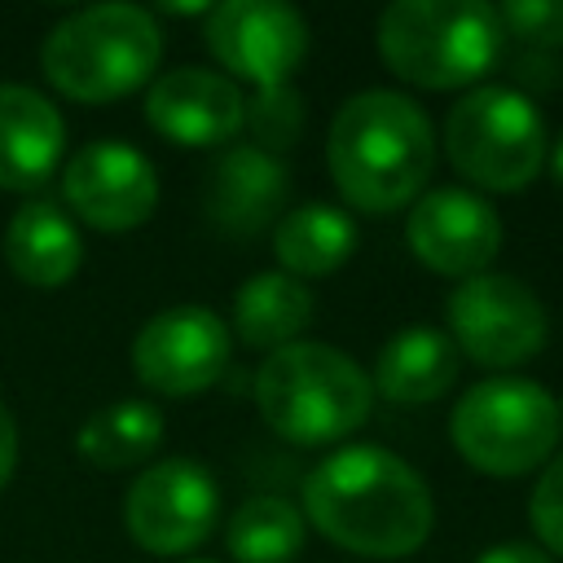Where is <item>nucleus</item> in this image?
<instances>
[{
	"instance_id": "obj_1",
	"label": "nucleus",
	"mask_w": 563,
	"mask_h": 563,
	"mask_svg": "<svg viewBox=\"0 0 563 563\" xmlns=\"http://www.w3.org/2000/svg\"><path fill=\"white\" fill-rule=\"evenodd\" d=\"M303 523L365 559H405L427 545L435 501L427 479L383 444H347L303 479Z\"/></svg>"
},
{
	"instance_id": "obj_2",
	"label": "nucleus",
	"mask_w": 563,
	"mask_h": 563,
	"mask_svg": "<svg viewBox=\"0 0 563 563\" xmlns=\"http://www.w3.org/2000/svg\"><path fill=\"white\" fill-rule=\"evenodd\" d=\"M330 180L347 207L387 216L418 202L435 167V132L427 110L391 88H365L347 97L325 136Z\"/></svg>"
},
{
	"instance_id": "obj_3",
	"label": "nucleus",
	"mask_w": 563,
	"mask_h": 563,
	"mask_svg": "<svg viewBox=\"0 0 563 563\" xmlns=\"http://www.w3.org/2000/svg\"><path fill=\"white\" fill-rule=\"evenodd\" d=\"M374 40L396 79L431 92L484 79L506 48L501 18L484 0H396Z\"/></svg>"
},
{
	"instance_id": "obj_4",
	"label": "nucleus",
	"mask_w": 563,
	"mask_h": 563,
	"mask_svg": "<svg viewBox=\"0 0 563 563\" xmlns=\"http://www.w3.org/2000/svg\"><path fill=\"white\" fill-rule=\"evenodd\" d=\"M163 26L141 4H88L62 18L40 44L44 79L70 101H114L154 79Z\"/></svg>"
},
{
	"instance_id": "obj_5",
	"label": "nucleus",
	"mask_w": 563,
	"mask_h": 563,
	"mask_svg": "<svg viewBox=\"0 0 563 563\" xmlns=\"http://www.w3.org/2000/svg\"><path fill=\"white\" fill-rule=\"evenodd\" d=\"M369 374L330 343L295 339L255 369V409L290 444H334L369 418Z\"/></svg>"
},
{
	"instance_id": "obj_6",
	"label": "nucleus",
	"mask_w": 563,
	"mask_h": 563,
	"mask_svg": "<svg viewBox=\"0 0 563 563\" xmlns=\"http://www.w3.org/2000/svg\"><path fill=\"white\" fill-rule=\"evenodd\" d=\"M449 435L466 466L493 479H515L554 457L563 405L532 378H484L453 405Z\"/></svg>"
},
{
	"instance_id": "obj_7",
	"label": "nucleus",
	"mask_w": 563,
	"mask_h": 563,
	"mask_svg": "<svg viewBox=\"0 0 563 563\" xmlns=\"http://www.w3.org/2000/svg\"><path fill=\"white\" fill-rule=\"evenodd\" d=\"M444 154L475 189L519 194L541 176L550 132L532 97L506 84H484L457 97L444 114Z\"/></svg>"
},
{
	"instance_id": "obj_8",
	"label": "nucleus",
	"mask_w": 563,
	"mask_h": 563,
	"mask_svg": "<svg viewBox=\"0 0 563 563\" xmlns=\"http://www.w3.org/2000/svg\"><path fill=\"white\" fill-rule=\"evenodd\" d=\"M444 317L453 347L484 369H515L532 361L550 334L545 303L532 295V286L506 273H479L457 282Z\"/></svg>"
},
{
	"instance_id": "obj_9",
	"label": "nucleus",
	"mask_w": 563,
	"mask_h": 563,
	"mask_svg": "<svg viewBox=\"0 0 563 563\" xmlns=\"http://www.w3.org/2000/svg\"><path fill=\"white\" fill-rule=\"evenodd\" d=\"M220 515V493L207 466L189 457H163L145 466L123 493V528L128 537L163 559L189 554L207 541Z\"/></svg>"
},
{
	"instance_id": "obj_10",
	"label": "nucleus",
	"mask_w": 563,
	"mask_h": 563,
	"mask_svg": "<svg viewBox=\"0 0 563 563\" xmlns=\"http://www.w3.org/2000/svg\"><path fill=\"white\" fill-rule=\"evenodd\" d=\"M207 48L229 70V79H246L255 88L290 84L299 62L308 57V22L299 9L282 0H224L207 9Z\"/></svg>"
},
{
	"instance_id": "obj_11",
	"label": "nucleus",
	"mask_w": 563,
	"mask_h": 563,
	"mask_svg": "<svg viewBox=\"0 0 563 563\" xmlns=\"http://www.w3.org/2000/svg\"><path fill=\"white\" fill-rule=\"evenodd\" d=\"M132 369L158 396H198L229 369V325L207 303L154 312L132 339Z\"/></svg>"
},
{
	"instance_id": "obj_12",
	"label": "nucleus",
	"mask_w": 563,
	"mask_h": 563,
	"mask_svg": "<svg viewBox=\"0 0 563 563\" xmlns=\"http://www.w3.org/2000/svg\"><path fill=\"white\" fill-rule=\"evenodd\" d=\"M62 198L88 229L128 233L154 216L158 172L136 145L92 141L62 167Z\"/></svg>"
},
{
	"instance_id": "obj_13",
	"label": "nucleus",
	"mask_w": 563,
	"mask_h": 563,
	"mask_svg": "<svg viewBox=\"0 0 563 563\" xmlns=\"http://www.w3.org/2000/svg\"><path fill=\"white\" fill-rule=\"evenodd\" d=\"M405 242L440 277H479L501 251V216L475 189H431L405 216Z\"/></svg>"
},
{
	"instance_id": "obj_14",
	"label": "nucleus",
	"mask_w": 563,
	"mask_h": 563,
	"mask_svg": "<svg viewBox=\"0 0 563 563\" xmlns=\"http://www.w3.org/2000/svg\"><path fill=\"white\" fill-rule=\"evenodd\" d=\"M242 119H246L242 88L207 66L167 70L145 92V123L172 145H189V150L224 145L242 132Z\"/></svg>"
},
{
	"instance_id": "obj_15",
	"label": "nucleus",
	"mask_w": 563,
	"mask_h": 563,
	"mask_svg": "<svg viewBox=\"0 0 563 563\" xmlns=\"http://www.w3.org/2000/svg\"><path fill=\"white\" fill-rule=\"evenodd\" d=\"M286 194H290V180H286L282 158H273L255 145H229L211 163L202 202H207V216L220 233L255 238L282 220Z\"/></svg>"
},
{
	"instance_id": "obj_16",
	"label": "nucleus",
	"mask_w": 563,
	"mask_h": 563,
	"mask_svg": "<svg viewBox=\"0 0 563 563\" xmlns=\"http://www.w3.org/2000/svg\"><path fill=\"white\" fill-rule=\"evenodd\" d=\"M62 150L66 123L57 106L26 84H0V189L31 194L48 185Z\"/></svg>"
},
{
	"instance_id": "obj_17",
	"label": "nucleus",
	"mask_w": 563,
	"mask_h": 563,
	"mask_svg": "<svg viewBox=\"0 0 563 563\" xmlns=\"http://www.w3.org/2000/svg\"><path fill=\"white\" fill-rule=\"evenodd\" d=\"M4 264L18 282L35 290H57L79 273L84 238L57 202L31 198L4 224Z\"/></svg>"
},
{
	"instance_id": "obj_18",
	"label": "nucleus",
	"mask_w": 563,
	"mask_h": 563,
	"mask_svg": "<svg viewBox=\"0 0 563 563\" xmlns=\"http://www.w3.org/2000/svg\"><path fill=\"white\" fill-rule=\"evenodd\" d=\"M462 374V352L444 330L409 325L391 334L374 361V391L396 405H431Z\"/></svg>"
},
{
	"instance_id": "obj_19",
	"label": "nucleus",
	"mask_w": 563,
	"mask_h": 563,
	"mask_svg": "<svg viewBox=\"0 0 563 563\" xmlns=\"http://www.w3.org/2000/svg\"><path fill=\"white\" fill-rule=\"evenodd\" d=\"M356 251V224L334 202L290 207L273 224V255L290 277H325L343 268Z\"/></svg>"
},
{
	"instance_id": "obj_20",
	"label": "nucleus",
	"mask_w": 563,
	"mask_h": 563,
	"mask_svg": "<svg viewBox=\"0 0 563 563\" xmlns=\"http://www.w3.org/2000/svg\"><path fill=\"white\" fill-rule=\"evenodd\" d=\"M312 290L290 277V273H255L238 286L233 295V334L246 347H264L277 352L286 343H295L303 334V325L312 321Z\"/></svg>"
},
{
	"instance_id": "obj_21",
	"label": "nucleus",
	"mask_w": 563,
	"mask_h": 563,
	"mask_svg": "<svg viewBox=\"0 0 563 563\" xmlns=\"http://www.w3.org/2000/svg\"><path fill=\"white\" fill-rule=\"evenodd\" d=\"M163 444V413L150 400H114L106 409H97L79 431H75V449L88 466L101 471H123L145 462L154 449Z\"/></svg>"
},
{
	"instance_id": "obj_22",
	"label": "nucleus",
	"mask_w": 563,
	"mask_h": 563,
	"mask_svg": "<svg viewBox=\"0 0 563 563\" xmlns=\"http://www.w3.org/2000/svg\"><path fill=\"white\" fill-rule=\"evenodd\" d=\"M303 510L286 497L260 493L246 497L229 523H224V545L233 563H290L303 550Z\"/></svg>"
},
{
	"instance_id": "obj_23",
	"label": "nucleus",
	"mask_w": 563,
	"mask_h": 563,
	"mask_svg": "<svg viewBox=\"0 0 563 563\" xmlns=\"http://www.w3.org/2000/svg\"><path fill=\"white\" fill-rule=\"evenodd\" d=\"M242 128L251 132L255 150L264 154H282L299 141L303 132V97L290 88V84H277V88H255V97H246V119Z\"/></svg>"
},
{
	"instance_id": "obj_24",
	"label": "nucleus",
	"mask_w": 563,
	"mask_h": 563,
	"mask_svg": "<svg viewBox=\"0 0 563 563\" xmlns=\"http://www.w3.org/2000/svg\"><path fill=\"white\" fill-rule=\"evenodd\" d=\"M528 523L537 532V541L545 545V554L563 559V453H554L528 497Z\"/></svg>"
},
{
	"instance_id": "obj_25",
	"label": "nucleus",
	"mask_w": 563,
	"mask_h": 563,
	"mask_svg": "<svg viewBox=\"0 0 563 563\" xmlns=\"http://www.w3.org/2000/svg\"><path fill=\"white\" fill-rule=\"evenodd\" d=\"M501 31L528 48H563V0H510L497 9Z\"/></svg>"
},
{
	"instance_id": "obj_26",
	"label": "nucleus",
	"mask_w": 563,
	"mask_h": 563,
	"mask_svg": "<svg viewBox=\"0 0 563 563\" xmlns=\"http://www.w3.org/2000/svg\"><path fill=\"white\" fill-rule=\"evenodd\" d=\"M13 471H18V422L0 400V488L13 479Z\"/></svg>"
},
{
	"instance_id": "obj_27",
	"label": "nucleus",
	"mask_w": 563,
	"mask_h": 563,
	"mask_svg": "<svg viewBox=\"0 0 563 563\" xmlns=\"http://www.w3.org/2000/svg\"><path fill=\"white\" fill-rule=\"evenodd\" d=\"M475 563H550V554L537 545H523V541H501V545L484 550Z\"/></svg>"
},
{
	"instance_id": "obj_28",
	"label": "nucleus",
	"mask_w": 563,
	"mask_h": 563,
	"mask_svg": "<svg viewBox=\"0 0 563 563\" xmlns=\"http://www.w3.org/2000/svg\"><path fill=\"white\" fill-rule=\"evenodd\" d=\"M545 163H550V172H554V180L563 185V132L550 141V154H545Z\"/></svg>"
},
{
	"instance_id": "obj_29",
	"label": "nucleus",
	"mask_w": 563,
	"mask_h": 563,
	"mask_svg": "<svg viewBox=\"0 0 563 563\" xmlns=\"http://www.w3.org/2000/svg\"><path fill=\"white\" fill-rule=\"evenodd\" d=\"M189 563H216V559H189Z\"/></svg>"
}]
</instances>
